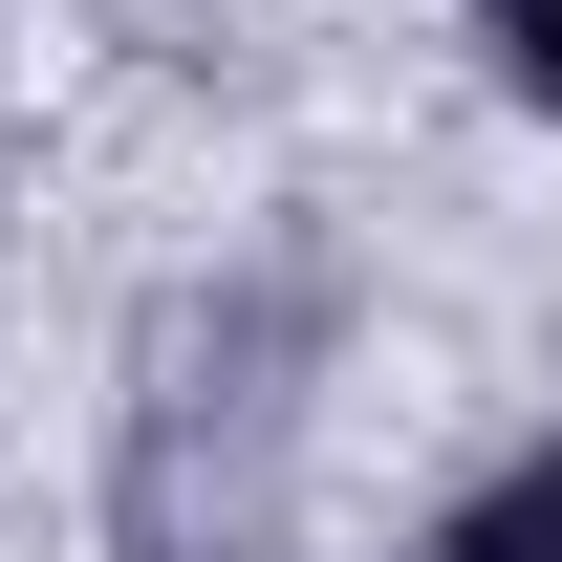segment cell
Wrapping results in <instances>:
<instances>
[{
  "label": "cell",
  "instance_id": "obj_1",
  "mask_svg": "<svg viewBox=\"0 0 562 562\" xmlns=\"http://www.w3.org/2000/svg\"><path fill=\"white\" fill-rule=\"evenodd\" d=\"M432 562H562V432L519 454V476H476L454 519H432Z\"/></svg>",
  "mask_w": 562,
  "mask_h": 562
},
{
  "label": "cell",
  "instance_id": "obj_2",
  "mask_svg": "<svg viewBox=\"0 0 562 562\" xmlns=\"http://www.w3.org/2000/svg\"><path fill=\"white\" fill-rule=\"evenodd\" d=\"M476 44H497V66H519V87L562 109V0H476Z\"/></svg>",
  "mask_w": 562,
  "mask_h": 562
}]
</instances>
